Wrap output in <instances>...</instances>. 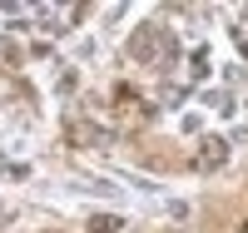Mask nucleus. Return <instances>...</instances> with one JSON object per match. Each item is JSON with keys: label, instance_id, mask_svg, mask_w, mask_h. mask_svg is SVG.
I'll use <instances>...</instances> for the list:
<instances>
[{"label": "nucleus", "instance_id": "obj_2", "mask_svg": "<svg viewBox=\"0 0 248 233\" xmlns=\"http://www.w3.org/2000/svg\"><path fill=\"white\" fill-rule=\"evenodd\" d=\"M223 159H229V144H223V139H203L199 154H194V169L214 174V169H223Z\"/></svg>", "mask_w": 248, "mask_h": 233}, {"label": "nucleus", "instance_id": "obj_3", "mask_svg": "<svg viewBox=\"0 0 248 233\" xmlns=\"http://www.w3.org/2000/svg\"><path fill=\"white\" fill-rule=\"evenodd\" d=\"M90 233H119L124 228V218L119 214H90V223H85Z\"/></svg>", "mask_w": 248, "mask_h": 233}, {"label": "nucleus", "instance_id": "obj_4", "mask_svg": "<svg viewBox=\"0 0 248 233\" xmlns=\"http://www.w3.org/2000/svg\"><path fill=\"white\" fill-rule=\"evenodd\" d=\"M243 233H248V223H243Z\"/></svg>", "mask_w": 248, "mask_h": 233}, {"label": "nucleus", "instance_id": "obj_1", "mask_svg": "<svg viewBox=\"0 0 248 233\" xmlns=\"http://www.w3.org/2000/svg\"><path fill=\"white\" fill-rule=\"evenodd\" d=\"M169 50H174V35L159 30V25H139L129 35V60H139V65H159Z\"/></svg>", "mask_w": 248, "mask_h": 233}]
</instances>
